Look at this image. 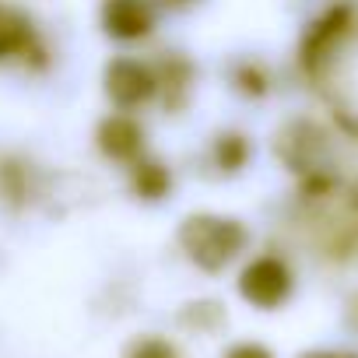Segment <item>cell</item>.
Here are the masks:
<instances>
[{
	"instance_id": "cell-12",
	"label": "cell",
	"mask_w": 358,
	"mask_h": 358,
	"mask_svg": "<svg viewBox=\"0 0 358 358\" xmlns=\"http://www.w3.org/2000/svg\"><path fill=\"white\" fill-rule=\"evenodd\" d=\"M225 358H274V355H271L264 344H253V341H250V344H236Z\"/></svg>"
},
{
	"instance_id": "cell-13",
	"label": "cell",
	"mask_w": 358,
	"mask_h": 358,
	"mask_svg": "<svg viewBox=\"0 0 358 358\" xmlns=\"http://www.w3.org/2000/svg\"><path fill=\"white\" fill-rule=\"evenodd\" d=\"M302 358H358V355H348V351H309Z\"/></svg>"
},
{
	"instance_id": "cell-2",
	"label": "cell",
	"mask_w": 358,
	"mask_h": 358,
	"mask_svg": "<svg viewBox=\"0 0 358 358\" xmlns=\"http://www.w3.org/2000/svg\"><path fill=\"white\" fill-rule=\"evenodd\" d=\"M351 29H355V4H348V0H337V4H330L327 11H320L309 22V29L302 36V46H299L302 67L309 74H320L334 60V53L344 46Z\"/></svg>"
},
{
	"instance_id": "cell-15",
	"label": "cell",
	"mask_w": 358,
	"mask_h": 358,
	"mask_svg": "<svg viewBox=\"0 0 358 358\" xmlns=\"http://www.w3.org/2000/svg\"><path fill=\"white\" fill-rule=\"evenodd\" d=\"M176 4H187V0H176Z\"/></svg>"
},
{
	"instance_id": "cell-14",
	"label": "cell",
	"mask_w": 358,
	"mask_h": 358,
	"mask_svg": "<svg viewBox=\"0 0 358 358\" xmlns=\"http://www.w3.org/2000/svg\"><path fill=\"white\" fill-rule=\"evenodd\" d=\"M355 208H358V190H355Z\"/></svg>"
},
{
	"instance_id": "cell-3",
	"label": "cell",
	"mask_w": 358,
	"mask_h": 358,
	"mask_svg": "<svg viewBox=\"0 0 358 358\" xmlns=\"http://www.w3.org/2000/svg\"><path fill=\"white\" fill-rule=\"evenodd\" d=\"M295 274L281 257H253L239 274V295L257 309H278L292 299Z\"/></svg>"
},
{
	"instance_id": "cell-4",
	"label": "cell",
	"mask_w": 358,
	"mask_h": 358,
	"mask_svg": "<svg viewBox=\"0 0 358 358\" xmlns=\"http://www.w3.org/2000/svg\"><path fill=\"white\" fill-rule=\"evenodd\" d=\"M158 92V78L151 74V67H144L141 60H113L106 67V95L123 106V109H134V106H144L151 95Z\"/></svg>"
},
{
	"instance_id": "cell-9",
	"label": "cell",
	"mask_w": 358,
	"mask_h": 358,
	"mask_svg": "<svg viewBox=\"0 0 358 358\" xmlns=\"http://www.w3.org/2000/svg\"><path fill=\"white\" fill-rule=\"evenodd\" d=\"M246 155H250V144H246L239 134H225V137H218V144H215V162H218L225 172L243 169V165H246Z\"/></svg>"
},
{
	"instance_id": "cell-1",
	"label": "cell",
	"mask_w": 358,
	"mask_h": 358,
	"mask_svg": "<svg viewBox=\"0 0 358 358\" xmlns=\"http://www.w3.org/2000/svg\"><path fill=\"white\" fill-rule=\"evenodd\" d=\"M246 243H250L246 225L236 218H222V215H194L179 229V246L208 274L225 271L246 250Z\"/></svg>"
},
{
	"instance_id": "cell-7",
	"label": "cell",
	"mask_w": 358,
	"mask_h": 358,
	"mask_svg": "<svg viewBox=\"0 0 358 358\" xmlns=\"http://www.w3.org/2000/svg\"><path fill=\"white\" fill-rule=\"evenodd\" d=\"M32 46H36L32 22L22 11H15V8H0V60H8V57H29Z\"/></svg>"
},
{
	"instance_id": "cell-10",
	"label": "cell",
	"mask_w": 358,
	"mask_h": 358,
	"mask_svg": "<svg viewBox=\"0 0 358 358\" xmlns=\"http://www.w3.org/2000/svg\"><path fill=\"white\" fill-rule=\"evenodd\" d=\"M127 358H179V355H176V348H172L169 341H162V337H141V341L130 344Z\"/></svg>"
},
{
	"instance_id": "cell-8",
	"label": "cell",
	"mask_w": 358,
	"mask_h": 358,
	"mask_svg": "<svg viewBox=\"0 0 358 358\" xmlns=\"http://www.w3.org/2000/svg\"><path fill=\"white\" fill-rule=\"evenodd\" d=\"M130 183H134V194H137V197L158 201V197H165V190L172 187V179H169V169H165V165H158V162H137Z\"/></svg>"
},
{
	"instance_id": "cell-5",
	"label": "cell",
	"mask_w": 358,
	"mask_h": 358,
	"mask_svg": "<svg viewBox=\"0 0 358 358\" xmlns=\"http://www.w3.org/2000/svg\"><path fill=\"white\" fill-rule=\"evenodd\" d=\"M102 29L120 43L148 39L155 29V8L148 0H106L102 4Z\"/></svg>"
},
{
	"instance_id": "cell-11",
	"label": "cell",
	"mask_w": 358,
	"mask_h": 358,
	"mask_svg": "<svg viewBox=\"0 0 358 358\" xmlns=\"http://www.w3.org/2000/svg\"><path fill=\"white\" fill-rule=\"evenodd\" d=\"M239 81H243V92H253V95L264 92V74H260V67H243V71H239Z\"/></svg>"
},
{
	"instance_id": "cell-6",
	"label": "cell",
	"mask_w": 358,
	"mask_h": 358,
	"mask_svg": "<svg viewBox=\"0 0 358 358\" xmlns=\"http://www.w3.org/2000/svg\"><path fill=\"white\" fill-rule=\"evenodd\" d=\"M99 148L113 162H134L144 151V130L130 116H106L99 123Z\"/></svg>"
}]
</instances>
